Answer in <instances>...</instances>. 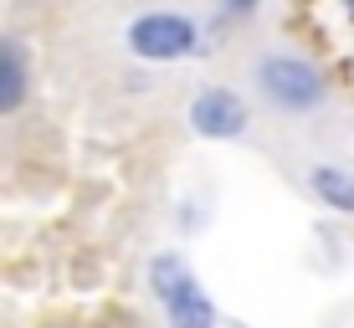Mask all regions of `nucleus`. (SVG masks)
I'll list each match as a JSON object with an SVG mask.
<instances>
[{
  "mask_svg": "<svg viewBox=\"0 0 354 328\" xmlns=\"http://www.w3.org/2000/svg\"><path fill=\"white\" fill-rule=\"evenodd\" d=\"M252 82H257L262 103L277 108V113H288V118H308L328 103L324 67L313 62V57H303V52H288V46L262 52L257 62H252Z\"/></svg>",
  "mask_w": 354,
  "mask_h": 328,
  "instance_id": "1",
  "label": "nucleus"
},
{
  "mask_svg": "<svg viewBox=\"0 0 354 328\" xmlns=\"http://www.w3.org/2000/svg\"><path fill=\"white\" fill-rule=\"evenodd\" d=\"M124 46H129V57H139V62L169 67V62H185V57L205 52V26L195 16H185V10L154 6V10H139V16L124 26Z\"/></svg>",
  "mask_w": 354,
  "mask_h": 328,
  "instance_id": "2",
  "label": "nucleus"
},
{
  "mask_svg": "<svg viewBox=\"0 0 354 328\" xmlns=\"http://www.w3.org/2000/svg\"><path fill=\"white\" fill-rule=\"evenodd\" d=\"M149 293L165 313V328H216V302L180 251H160L149 262Z\"/></svg>",
  "mask_w": 354,
  "mask_h": 328,
  "instance_id": "3",
  "label": "nucleus"
},
{
  "mask_svg": "<svg viewBox=\"0 0 354 328\" xmlns=\"http://www.w3.org/2000/svg\"><path fill=\"white\" fill-rule=\"evenodd\" d=\"M185 118H190V133H195V139H211V144L247 139V128H252L247 98H241L236 88H226V82H205V88L190 98Z\"/></svg>",
  "mask_w": 354,
  "mask_h": 328,
  "instance_id": "4",
  "label": "nucleus"
},
{
  "mask_svg": "<svg viewBox=\"0 0 354 328\" xmlns=\"http://www.w3.org/2000/svg\"><path fill=\"white\" fill-rule=\"evenodd\" d=\"M31 98V46L21 36H0V118L21 113V103Z\"/></svg>",
  "mask_w": 354,
  "mask_h": 328,
  "instance_id": "5",
  "label": "nucleus"
},
{
  "mask_svg": "<svg viewBox=\"0 0 354 328\" xmlns=\"http://www.w3.org/2000/svg\"><path fill=\"white\" fill-rule=\"evenodd\" d=\"M308 190H313V200L324 205V211H334V215H354V169L344 164H308Z\"/></svg>",
  "mask_w": 354,
  "mask_h": 328,
  "instance_id": "6",
  "label": "nucleus"
},
{
  "mask_svg": "<svg viewBox=\"0 0 354 328\" xmlns=\"http://www.w3.org/2000/svg\"><path fill=\"white\" fill-rule=\"evenodd\" d=\"M262 10V0H221V26H241Z\"/></svg>",
  "mask_w": 354,
  "mask_h": 328,
  "instance_id": "7",
  "label": "nucleus"
},
{
  "mask_svg": "<svg viewBox=\"0 0 354 328\" xmlns=\"http://www.w3.org/2000/svg\"><path fill=\"white\" fill-rule=\"evenodd\" d=\"M339 6H344V10H349V16H354V0H339Z\"/></svg>",
  "mask_w": 354,
  "mask_h": 328,
  "instance_id": "8",
  "label": "nucleus"
}]
</instances>
